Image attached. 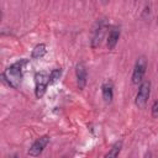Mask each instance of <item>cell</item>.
Listing matches in <instances>:
<instances>
[{
    "label": "cell",
    "mask_w": 158,
    "mask_h": 158,
    "mask_svg": "<svg viewBox=\"0 0 158 158\" xmlns=\"http://www.w3.org/2000/svg\"><path fill=\"white\" fill-rule=\"evenodd\" d=\"M157 22H158V17H157Z\"/></svg>",
    "instance_id": "9a60e30c"
},
{
    "label": "cell",
    "mask_w": 158,
    "mask_h": 158,
    "mask_svg": "<svg viewBox=\"0 0 158 158\" xmlns=\"http://www.w3.org/2000/svg\"><path fill=\"white\" fill-rule=\"evenodd\" d=\"M27 64V59H21L10 67H7L4 73L1 74V78L12 88L17 89L20 88L23 78V67Z\"/></svg>",
    "instance_id": "6da1fadb"
},
{
    "label": "cell",
    "mask_w": 158,
    "mask_h": 158,
    "mask_svg": "<svg viewBox=\"0 0 158 158\" xmlns=\"http://www.w3.org/2000/svg\"><path fill=\"white\" fill-rule=\"evenodd\" d=\"M121 148H122V142L118 141L111 147V149L105 154V157H117L120 154V152H121Z\"/></svg>",
    "instance_id": "8fae6325"
},
{
    "label": "cell",
    "mask_w": 158,
    "mask_h": 158,
    "mask_svg": "<svg viewBox=\"0 0 158 158\" xmlns=\"http://www.w3.org/2000/svg\"><path fill=\"white\" fill-rule=\"evenodd\" d=\"M149 95H151V81L149 80H144L139 85V89L137 91V95H136V100H135V104L136 106H138L139 109H143L149 99Z\"/></svg>",
    "instance_id": "7a4b0ae2"
},
{
    "label": "cell",
    "mask_w": 158,
    "mask_h": 158,
    "mask_svg": "<svg viewBox=\"0 0 158 158\" xmlns=\"http://www.w3.org/2000/svg\"><path fill=\"white\" fill-rule=\"evenodd\" d=\"M106 28H107V26H106V22L104 20L98 23L96 28L94 30V35H93V40H91V47L93 48H96V47L100 46V43H101V41L105 36Z\"/></svg>",
    "instance_id": "8992f818"
},
{
    "label": "cell",
    "mask_w": 158,
    "mask_h": 158,
    "mask_svg": "<svg viewBox=\"0 0 158 158\" xmlns=\"http://www.w3.org/2000/svg\"><path fill=\"white\" fill-rule=\"evenodd\" d=\"M60 75H62V69H60V68H56V69H53V70L49 73V84L56 83V81L60 78Z\"/></svg>",
    "instance_id": "7c38bea8"
},
{
    "label": "cell",
    "mask_w": 158,
    "mask_h": 158,
    "mask_svg": "<svg viewBox=\"0 0 158 158\" xmlns=\"http://www.w3.org/2000/svg\"><path fill=\"white\" fill-rule=\"evenodd\" d=\"M44 54H46V46H44L43 43L37 44V46L33 48V51H32V58H35V59L41 58V57H43Z\"/></svg>",
    "instance_id": "30bf717a"
},
{
    "label": "cell",
    "mask_w": 158,
    "mask_h": 158,
    "mask_svg": "<svg viewBox=\"0 0 158 158\" xmlns=\"http://www.w3.org/2000/svg\"><path fill=\"white\" fill-rule=\"evenodd\" d=\"M118 38H120V30L117 27H115L109 33V37H107V41H106L107 48L109 49H114L116 43H117V41H118Z\"/></svg>",
    "instance_id": "ba28073f"
},
{
    "label": "cell",
    "mask_w": 158,
    "mask_h": 158,
    "mask_svg": "<svg viewBox=\"0 0 158 158\" xmlns=\"http://www.w3.org/2000/svg\"><path fill=\"white\" fill-rule=\"evenodd\" d=\"M35 83H36V89H35V95L36 98H42L46 93V89L49 84V75L46 72H38L35 75Z\"/></svg>",
    "instance_id": "3957f363"
},
{
    "label": "cell",
    "mask_w": 158,
    "mask_h": 158,
    "mask_svg": "<svg viewBox=\"0 0 158 158\" xmlns=\"http://www.w3.org/2000/svg\"><path fill=\"white\" fill-rule=\"evenodd\" d=\"M152 116L153 117H157L158 116V101H154L153 102V106H152Z\"/></svg>",
    "instance_id": "4fadbf2b"
},
{
    "label": "cell",
    "mask_w": 158,
    "mask_h": 158,
    "mask_svg": "<svg viewBox=\"0 0 158 158\" xmlns=\"http://www.w3.org/2000/svg\"><path fill=\"white\" fill-rule=\"evenodd\" d=\"M146 68H147V60L144 57H139L136 62L133 73H132V83L133 84H141L142 79L144 77L146 73Z\"/></svg>",
    "instance_id": "277c9868"
},
{
    "label": "cell",
    "mask_w": 158,
    "mask_h": 158,
    "mask_svg": "<svg viewBox=\"0 0 158 158\" xmlns=\"http://www.w3.org/2000/svg\"><path fill=\"white\" fill-rule=\"evenodd\" d=\"M101 91H102V99L105 102H111L112 98H114V90H112V84L111 83H104L101 86Z\"/></svg>",
    "instance_id": "9c48e42d"
},
{
    "label": "cell",
    "mask_w": 158,
    "mask_h": 158,
    "mask_svg": "<svg viewBox=\"0 0 158 158\" xmlns=\"http://www.w3.org/2000/svg\"><path fill=\"white\" fill-rule=\"evenodd\" d=\"M107 1H109V0H102V2H104V4H106Z\"/></svg>",
    "instance_id": "5bb4252c"
},
{
    "label": "cell",
    "mask_w": 158,
    "mask_h": 158,
    "mask_svg": "<svg viewBox=\"0 0 158 158\" xmlns=\"http://www.w3.org/2000/svg\"><path fill=\"white\" fill-rule=\"evenodd\" d=\"M48 142H49V137L48 136H42V137H40V138H37L35 142H33V144L30 147V149H28V156H31V157H37V156H40L42 152H43V149L46 148V146L48 144Z\"/></svg>",
    "instance_id": "5b68a950"
},
{
    "label": "cell",
    "mask_w": 158,
    "mask_h": 158,
    "mask_svg": "<svg viewBox=\"0 0 158 158\" xmlns=\"http://www.w3.org/2000/svg\"><path fill=\"white\" fill-rule=\"evenodd\" d=\"M75 77H77L78 88L80 90L84 89L85 85H86V77H88V74H86V68H85L83 62L77 64V67H75Z\"/></svg>",
    "instance_id": "52a82bcc"
}]
</instances>
